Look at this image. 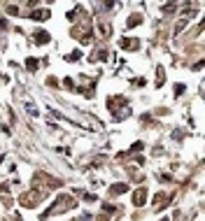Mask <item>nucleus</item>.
<instances>
[{
  "instance_id": "nucleus-1",
  "label": "nucleus",
  "mask_w": 205,
  "mask_h": 221,
  "mask_svg": "<svg viewBox=\"0 0 205 221\" xmlns=\"http://www.w3.org/2000/svg\"><path fill=\"white\" fill-rule=\"evenodd\" d=\"M35 35H37L35 40H37V42H42V44H44V42L49 40V37H47V33H35Z\"/></svg>"
}]
</instances>
